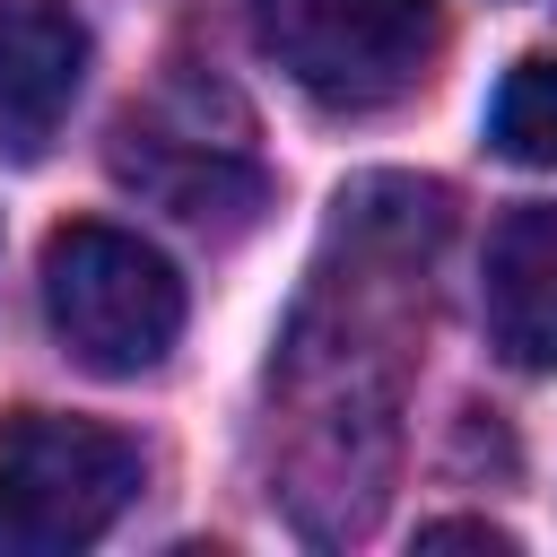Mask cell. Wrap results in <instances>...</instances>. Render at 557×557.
Segmentation results:
<instances>
[{"mask_svg":"<svg viewBox=\"0 0 557 557\" xmlns=\"http://www.w3.org/2000/svg\"><path fill=\"white\" fill-rule=\"evenodd\" d=\"M252 44L322 113H383L426 87L444 0H252Z\"/></svg>","mask_w":557,"mask_h":557,"instance_id":"obj_1","label":"cell"},{"mask_svg":"<svg viewBox=\"0 0 557 557\" xmlns=\"http://www.w3.org/2000/svg\"><path fill=\"white\" fill-rule=\"evenodd\" d=\"M44 322L87 374H148L183 339V278L157 244L78 218L44 244Z\"/></svg>","mask_w":557,"mask_h":557,"instance_id":"obj_2","label":"cell"},{"mask_svg":"<svg viewBox=\"0 0 557 557\" xmlns=\"http://www.w3.org/2000/svg\"><path fill=\"white\" fill-rule=\"evenodd\" d=\"M139 496V444L61 418V409H17L0 418V548L9 557H61L87 548L122 522Z\"/></svg>","mask_w":557,"mask_h":557,"instance_id":"obj_3","label":"cell"},{"mask_svg":"<svg viewBox=\"0 0 557 557\" xmlns=\"http://www.w3.org/2000/svg\"><path fill=\"white\" fill-rule=\"evenodd\" d=\"M87 78V26L70 0H0V157L26 165L70 122Z\"/></svg>","mask_w":557,"mask_h":557,"instance_id":"obj_4","label":"cell"},{"mask_svg":"<svg viewBox=\"0 0 557 557\" xmlns=\"http://www.w3.org/2000/svg\"><path fill=\"white\" fill-rule=\"evenodd\" d=\"M487 339L548 374L557 366V209H513L487 235Z\"/></svg>","mask_w":557,"mask_h":557,"instance_id":"obj_5","label":"cell"},{"mask_svg":"<svg viewBox=\"0 0 557 557\" xmlns=\"http://www.w3.org/2000/svg\"><path fill=\"white\" fill-rule=\"evenodd\" d=\"M487 148L505 165H557V52H531L505 70L487 104Z\"/></svg>","mask_w":557,"mask_h":557,"instance_id":"obj_6","label":"cell"},{"mask_svg":"<svg viewBox=\"0 0 557 557\" xmlns=\"http://www.w3.org/2000/svg\"><path fill=\"white\" fill-rule=\"evenodd\" d=\"M418 548H513V540H505L496 522H426Z\"/></svg>","mask_w":557,"mask_h":557,"instance_id":"obj_7","label":"cell"}]
</instances>
